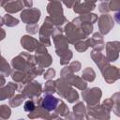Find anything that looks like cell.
<instances>
[{"mask_svg": "<svg viewBox=\"0 0 120 120\" xmlns=\"http://www.w3.org/2000/svg\"><path fill=\"white\" fill-rule=\"evenodd\" d=\"M11 65L17 70H22L28 72L33 67L36 66L35 56L31 55L28 52H22L18 56L12 59Z\"/></svg>", "mask_w": 120, "mask_h": 120, "instance_id": "obj_1", "label": "cell"}, {"mask_svg": "<svg viewBox=\"0 0 120 120\" xmlns=\"http://www.w3.org/2000/svg\"><path fill=\"white\" fill-rule=\"evenodd\" d=\"M65 33H66V38L68 43H71V44H74L77 41L84 39L88 37L81 27L76 26L75 24H73L72 22H68L67 25L65 26Z\"/></svg>", "mask_w": 120, "mask_h": 120, "instance_id": "obj_2", "label": "cell"}, {"mask_svg": "<svg viewBox=\"0 0 120 120\" xmlns=\"http://www.w3.org/2000/svg\"><path fill=\"white\" fill-rule=\"evenodd\" d=\"M53 29V23L52 20L50 16L46 17L44 20V23L39 29V41L45 46H50L51 45V40H50V36L52 35Z\"/></svg>", "mask_w": 120, "mask_h": 120, "instance_id": "obj_3", "label": "cell"}, {"mask_svg": "<svg viewBox=\"0 0 120 120\" xmlns=\"http://www.w3.org/2000/svg\"><path fill=\"white\" fill-rule=\"evenodd\" d=\"M82 95L83 99L87 102V104L89 106H93L98 104V101L101 98V91L98 87H93L90 89L85 88L84 90H82Z\"/></svg>", "mask_w": 120, "mask_h": 120, "instance_id": "obj_4", "label": "cell"}, {"mask_svg": "<svg viewBox=\"0 0 120 120\" xmlns=\"http://www.w3.org/2000/svg\"><path fill=\"white\" fill-rule=\"evenodd\" d=\"M22 92L24 98H38L42 92L41 84L38 83V82L31 81L27 82V84L24 86L23 89H22Z\"/></svg>", "mask_w": 120, "mask_h": 120, "instance_id": "obj_5", "label": "cell"}, {"mask_svg": "<svg viewBox=\"0 0 120 120\" xmlns=\"http://www.w3.org/2000/svg\"><path fill=\"white\" fill-rule=\"evenodd\" d=\"M40 10L38 8H29L27 9H24L21 13V19L22 20L23 22L26 24H31V23H37L40 18Z\"/></svg>", "mask_w": 120, "mask_h": 120, "instance_id": "obj_6", "label": "cell"}, {"mask_svg": "<svg viewBox=\"0 0 120 120\" xmlns=\"http://www.w3.org/2000/svg\"><path fill=\"white\" fill-rule=\"evenodd\" d=\"M98 28H99V32L101 35H106L108 34L112 28L113 27L114 25V22H113V19L111 15L109 14H103L101 15L99 18H98Z\"/></svg>", "mask_w": 120, "mask_h": 120, "instance_id": "obj_7", "label": "cell"}, {"mask_svg": "<svg viewBox=\"0 0 120 120\" xmlns=\"http://www.w3.org/2000/svg\"><path fill=\"white\" fill-rule=\"evenodd\" d=\"M101 72L104 80L108 83H113L116 80L119 79V69L116 67L108 65L101 70Z\"/></svg>", "mask_w": 120, "mask_h": 120, "instance_id": "obj_8", "label": "cell"}, {"mask_svg": "<svg viewBox=\"0 0 120 120\" xmlns=\"http://www.w3.org/2000/svg\"><path fill=\"white\" fill-rule=\"evenodd\" d=\"M16 90L19 91V92H21L22 91V87L18 83L12 82H8V85L5 86V87H3V86L0 87V100H4L7 98H9L13 97L14 92Z\"/></svg>", "mask_w": 120, "mask_h": 120, "instance_id": "obj_9", "label": "cell"}, {"mask_svg": "<svg viewBox=\"0 0 120 120\" xmlns=\"http://www.w3.org/2000/svg\"><path fill=\"white\" fill-rule=\"evenodd\" d=\"M119 56V42L110 41L106 44V57L109 62H113L117 60Z\"/></svg>", "mask_w": 120, "mask_h": 120, "instance_id": "obj_10", "label": "cell"}, {"mask_svg": "<svg viewBox=\"0 0 120 120\" xmlns=\"http://www.w3.org/2000/svg\"><path fill=\"white\" fill-rule=\"evenodd\" d=\"M60 99H58L57 98H54L52 95H47L45 96L43 98L38 99V104L47 112L55 110L56 106L58 105Z\"/></svg>", "mask_w": 120, "mask_h": 120, "instance_id": "obj_11", "label": "cell"}, {"mask_svg": "<svg viewBox=\"0 0 120 120\" xmlns=\"http://www.w3.org/2000/svg\"><path fill=\"white\" fill-rule=\"evenodd\" d=\"M86 41L88 46L93 47L95 51H101L105 45L103 42V37L100 33H95L91 38H86Z\"/></svg>", "mask_w": 120, "mask_h": 120, "instance_id": "obj_12", "label": "cell"}, {"mask_svg": "<svg viewBox=\"0 0 120 120\" xmlns=\"http://www.w3.org/2000/svg\"><path fill=\"white\" fill-rule=\"evenodd\" d=\"M47 11L50 14L51 18H57L63 16L62 5L59 1H52L47 6Z\"/></svg>", "mask_w": 120, "mask_h": 120, "instance_id": "obj_13", "label": "cell"}, {"mask_svg": "<svg viewBox=\"0 0 120 120\" xmlns=\"http://www.w3.org/2000/svg\"><path fill=\"white\" fill-rule=\"evenodd\" d=\"M54 82H55V92H57L59 96H61V97L66 98V97L68 96L69 91L72 89L70 84L68 83L63 79H58Z\"/></svg>", "mask_w": 120, "mask_h": 120, "instance_id": "obj_14", "label": "cell"}, {"mask_svg": "<svg viewBox=\"0 0 120 120\" xmlns=\"http://www.w3.org/2000/svg\"><path fill=\"white\" fill-rule=\"evenodd\" d=\"M91 57L94 60V62L96 63V65L99 68L100 71L109 65V61L107 59V57H105V55H103L99 51H92L91 52Z\"/></svg>", "mask_w": 120, "mask_h": 120, "instance_id": "obj_15", "label": "cell"}, {"mask_svg": "<svg viewBox=\"0 0 120 120\" xmlns=\"http://www.w3.org/2000/svg\"><path fill=\"white\" fill-rule=\"evenodd\" d=\"M39 42L30 36H22L21 38L22 46L28 52H34Z\"/></svg>", "mask_w": 120, "mask_h": 120, "instance_id": "obj_16", "label": "cell"}, {"mask_svg": "<svg viewBox=\"0 0 120 120\" xmlns=\"http://www.w3.org/2000/svg\"><path fill=\"white\" fill-rule=\"evenodd\" d=\"M35 60H36V64H38L41 68H48L52 63V58L48 53V52L42 53H36Z\"/></svg>", "mask_w": 120, "mask_h": 120, "instance_id": "obj_17", "label": "cell"}, {"mask_svg": "<svg viewBox=\"0 0 120 120\" xmlns=\"http://www.w3.org/2000/svg\"><path fill=\"white\" fill-rule=\"evenodd\" d=\"M98 21V15L94 14V13H85V14H82L79 17L75 18L72 22L75 25H79L82 22H89V23H94Z\"/></svg>", "mask_w": 120, "mask_h": 120, "instance_id": "obj_18", "label": "cell"}, {"mask_svg": "<svg viewBox=\"0 0 120 120\" xmlns=\"http://www.w3.org/2000/svg\"><path fill=\"white\" fill-rule=\"evenodd\" d=\"M95 8H96V5L93 3L84 2V3L81 4L80 2H78L77 4L74 5L73 9L78 14H85V13H90L92 10L95 9Z\"/></svg>", "mask_w": 120, "mask_h": 120, "instance_id": "obj_19", "label": "cell"}, {"mask_svg": "<svg viewBox=\"0 0 120 120\" xmlns=\"http://www.w3.org/2000/svg\"><path fill=\"white\" fill-rule=\"evenodd\" d=\"M24 5L22 0H13L6 3L4 5V8L8 13H16L23 8Z\"/></svg>", "mask_w": 120, "mask_h": 120, "instance_id": "obj_20", "label": "cell"}, {"mask_svg": "<svg viewBox=\"0 0 120 120\" xmlns=\"http://www.w3.org/2000/svg\"><path fill=\"white\" fill-rule=\"evenodd\" d=\"M70 85H74L75 87L81 89V90H84L86 87H87V82L82 79V78H80V77H77L74 75V77L72 78L70 83Z\"/></svg>", "mask_w": 120, "mask_h": 120, "instance_id": "obj_21", "label": "cell"}, {"mask_svg": "<svg viewBox=\"0 0 120 120\" xmlns=\"http://www.w3.org/2000/svg\"><path fill=\"white\" fill-rule=\"evenodd\" d=\"M0 71L6 75V76H8L10 75L11 73V68H10V66L8 65V63L6 61V59L4 57H2L0 55Z\"/></svg>", "mask_w": 120, "mask_h": 120, "instance_id": "obj_22", "label": "cell"}, {"mask_svg": "<svg viewBox=\"0 0 120 120\" xmlns=\"http://www.w3.org/2000/svg\"><path fill=\"white\" fill-rule=\"evenodd\" d=\"M95 77H96V73L91 68H86L82 71V78L86 82H93L95 80Z\"/></svg>", "mask_w": 120, "mask_h": 120, "instance_id": "obj_23", "label": "cell"}, {"mask_svg": "<svg viewBox=\"0 0 120 120\" xmlns=\"http://www.w3.org/2000/svg\"><path fill=\"white\" fill-rule=\"evenodd\" d=\"M24 98H25L22 94V95L19 94V95H16L15 97H11L9 99V105H11V107H18L22 104Z\"/></svg>", "mask_w": 120, "mask_h": 120, "instance_id": "obj_24", "label": "cell"}, {"mask_svg": "<svg viewBox=\"0 0 120 120\" xmlns=\"http://www.w3.org/2000/svg\"><path fill=\"white\" fill-rule=\"evenodd\" d=\"M44 93H46L47 95H52V93L55 92V82L53 81L48 80V82H45L44 85V90H42Z\"/></svg>", "mask_w": 120, "mask_h": 120, "instance_id": "obj_25", "label": "cell"}, {"mask_svg": "<svg viewBox=\"0 0 120 120\" xmlns=\"http://www.w3.org/2000/svg\"><path fill=\"white\" fill-rule=\"evenodd\" d=\"M4 20H5V24L8 27H13L19 23V20L9 14H6L4 17Z\"/></svg>", "mask_w": 120, "mask_h": 120, "instance_id": "obj_26", "label": "cell"}, {"mask_svg": "<svg viewBox=\"0 0 120 120\" xmlns=\"http://www.w3.org/2000/svg\"><path fill=\"white\" fill-rule=\"evenodd\" d=\"M72 57V52L70 50H68L67 52H65L64 53H62L60 55V64L61 65H67L69 60Z\"/></svg>", "mask_w": 120, "mask_h": 120, "instance_id": "obj_27", "label": "cell"}, {"mask_svg": "<svg viewBox=\"0 0 120 120\" xmlns=\"http://www.w3.org/2000/svg\"><path fill=\"white\" fill-rule=\"evenodd\" d=\"M74 47L75 49L78 51V52H84L86 51V49L89 47L88 46V43L85 39V41H82V40H80V41H77L76 43H74Z\"/></svg>", "mask_w": 120, "mask_h": 120, "instance_id": "obj_28", "label": "cell"}, {"mask_svg": "<svg viewBox=\"0 0 120 120\" xmlns=\"http://www.w3.org/2000/svg\"><path fill=\"white\" fill-rule=\"evenodd\" d=\"M66 98L69 101V102H74V101H76V100H78V98H79V96H78V93H77V91L76 90H74L73 88L69 91V93L68 94V96L66 97Z\"/></svg>", "mask_w": 120, "mask_h": 120, "instance_id": "obj_29", "label": "cell"}, {"mask_svg": "<svg viewBox=\"0 0 120 120\" xmlns=\"http://www.w3.org/2000/svg\"><path fill=\"white\" fill-rule=\"evenodd\" d=\"M10 109L8 107V105H2L0 107V116L3 118H8L10 116Z\"/></svg>", "mask_w": 120, "mask_h": 120, "instance_id": "obj_30", "label": "cell"}, {"mask_svg": "<svg viewBox=\"0 0 120 120\" xmlns=\"http://www.w3.org/2000/svg\"><path fill=\"white\" fill-rule=\"evenodd\" d=\"M38 23H31V24L26 25V31L31 35L38 33Z\"/></svg>", "mask_w": 120, "mask_h": 120, "instance_id": "obj_31", "label": "cell"}, {"mask_svg": "<svg viewBox=\"0 0 120 120\" xmlns=\"http://www.w3.org/2000/svg\"><path fill=\"white\" fill-rule=\"evenodd\" d=\"M98 9L101 13H107L110 11V8H109V4L108 2H105V1H101L99 6H98Z\"/></svg>", "mask_w": 120, "mask_h": 120, "instance_id": "obj_32", "label": "cell"}, {"mask_svg": "<svg viewBox=\"0 0 120 120\" xmlns=\"http://www.w3.org/2000/svg\"><path fill=\"white\" fill-rule=\"evenodd\" d=\"M23 108H24V111L31 112H33V111L35 110L36 105H35V103H34V101H33V100H27V101L24 103Z\"/></svg>", "mask_w": 120, "mask_h": 120, "instance_id": "obj_33", "label": "cell"}, {"mask_svg": "<svg viewBox=\"0 0 120 120\" xmlns=\"http://www.w3.org/2000/svg\"><path fill=\"white\" fill-rule=\"evenodd\" d=\"M110 10L113 11H118L120 8V0H111V3L109 4Z\"/></svg>", "mask_w": 120, "mask_h": 120, "instance_id": "obj_34", "label": "cell"}, {"mask_svg": "<svg viewBox=\"0 0 120 120\" xmlns=\"http://www.w3.org/2000/svg\"><path fill=\"white\" fill-rule=\"evenodd\" d=\"M54 76H55V70L51 68H49L48 70L45 71V73H44V75H43V78H44L45 80H51V79H52Z\"/></svg>", "mask_w": 120, "mask_h": 120, "instance_id": "obj_35", "label": "cell"}, {"mask_svg": "<svg viewBox=\"0 0 120 120\" xmlns=\"http://www.w3.org/2000/svg\"><path fill=\"white\" fill-rule=\"evenodd\" d=\"M68 68H69L73 72H77V71H79V70L81 69V63L78 62V61H73V62H71V64L69 65Z\"/></svg>", "mask_w": 120, "mask_h": 120, "instance_id": "obj_36", "label": "cell"}, {"mask_svg": "<svg viewBox=\"0 0 120 120\" xmlns=\"http://www.w3.org/2000/svg\"><path fill=\"white\" fill-rule=\"evenodd\" d=\"M73 111L74 112H85V108L82 102H79L78 104H76L73 107Z\"/></svg>", "mask_w": 120, "mask_h": 120, "instance_id": "obj_37", "label": "cell"}, {"mask_svg": "<svg viewBox=\"0 0 120 120\" xmlns=\"http://www.w3.org/2000/svg\"><path fill=\"white\" fill-rule=\"evenodd\" d=\"M64 4L69 8H73L75 4H77L78 2H80V0H63Z\"/></svg>", "mask_w": 120, "mask_h": 120, "instance_id": "obj_38", "label": "cell"}, {"mask_svg": "<svg viewBox=\"0 0 120 120\" xmlns=\"http://www.w3.org/2000/svg\"><path fill=\"white\" fill-rule=\"evenodd\" d=\"M22 3H23V5H24V7H26V8H32V6H33V1L32 0H22Z\"/></svg>", "mask_w": 120, "mask_h": 120, "instance_id": "obj_39", "label": "cell"}, {"mask_svg": "<svg viewBox=\"0 0 120 120\" xmlns=\"http://www.w3.org/2000/svg\"><path fill=\"white\" fill-rule=\"evenodd\" d=\"M6 83V80H5V77L3 74H0V87L4 86Z\"/></svg>", "mask_w": 120, "mask_h": 120, "instance_id": "obj_40", "label": "cell"}, {"mask_svg": "<svg viewBox=\"0 0 120 120\" xmlns=\"http://www.w3.org/2000/svg\"><path fill=\"white\" fill-rule=\"evenodd\" d=\"M5 37H6V32L4 31V29H2L0 27V40H3L5 38Z\"/></svg>", "mask_w": 120, "mask_h": 120, "instance_id": "obj_41", "label": "cell"}, {"mask_svg": "<svg viewBox=\"0 0 120 120\" xmlns=\"http://www.w3.org/2000/svg\"><path fill=\"white\" fill-rule=\"evenodd\" d=\"M5 24V20H4V17H0V27Z\"/></svg>", "mask_w": 120, "mask_h": 120, "instance_id": "obj_42", "label": "cell"}, {"mask_svg": "<svg viewBox=\"0 0 120 120\" xmlns=\"http://www.w3.org/2000/svg\"><path fill=\"white\" fill-rule=\"evenodd\" d=\"M98 0H84V2H88V3H93V4H95L96 2H97Z\"/></svg>", "mask_w": 120, "mask_h": 120, "instance_id": "obj_43", "label": "cell"}, {"mask_svg": "<svg viewBox=\"0 0 120 120\" xmlns=\"http://www.w3.org/2000/svg\"><path fill=\"white\" fill-rule=\"evenodd\" d=\"M5 5V0H0V6H4Z\"/></svg>", "mask_w": 120, "mask_h": 120, "instance_id": "obj_44", "label": "cell"}, {"mask_svg": "<svg viewBox=\"0 0 120 120\" xmlns=\"http://www.w3.org/2000/svg\"><path fill=\"white\" fill-rule=\"evenodd\" d=\"M9 1H13V0H5V4L8 3V2H9Z\"/></svg>", "mask_w": 120, "mask_h": 120, "instance_id": "obj_45", "label": "cell"}, {"mask_svg": "<svg viewBox=\"0 0 120 120\" xmlns=\"http://www.w3.org/2000/svg\"><path fill=\"white\" fill-rule=\"evenodd\" d=\"M50 2H52V1H60V0H49Z\"/></svg>", "mask_w": 120, "mask_h": 120, "instance_id": "obj_46", "label": "cell"}, {"mask_svg": "<svg viewBox=\"0 0 120 120\" xmlns=\"http://www.w3.org/2000/svg\"><path fill=\"white\" fill-rule=\"evenodd\" d=\"M103 1H105V2H109V1H111V0H103Z\"/></svg>", "mask_w": 120, "mask_h": 120, "instance_id": "obj_47", "label": "cell"}]
</instances>
